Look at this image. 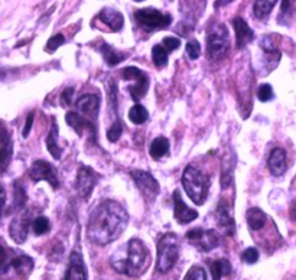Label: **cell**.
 Returning <instances> with one entry per match:
<instances>
[{
	"instance_id": "obj_1",
	"label": "cell",
	"mask_w": 296,
	"mask_h": 280,
	"mask_svg": "<svg viewBox=\"0 0 296 280\" xmlns=\"http://www.w3.org/2000/svg\"><path fill=\"white\" fill-rule=\"evenodd\" d=\"M127 223L129 215L124 206L117 201L105 199L91 211L87 225V235L90 241L105 246L122 235Z\"/></svg>"
},
{
	"instance_id": "obj_2",
	"label": "cell",
	"mask_w": 296,
	"mask_h": 280,
	"mask_svg": "<svg viewBox=\"0 0 296 280\" xmlns=\"http://www.w3.org/2000/svg\"><path fill=\"white\" fill-rule=\"evenodd\" d=\"M146 262L147 250L144 244L137 238H132L124 247L123 252L117 253L112 257V266L116 270L130 277L139 276L143 271Z\"/></svg>"
},
{
	"instance_id": "obj_3",
	"label": "cell",
	"mask_w": 296,
	"mask_h": 280,
	"mask_svg": "<svg viewBox=\"0 0 296 280\" xmlns=\"http://www.w3.org/2000/svg\"><path fill=\"white\" fill-rule=\"evenodd\" d=\"M182 185L185 188L187 195L191 198L194 204H197V205L204 204V201L207 198V192H208L210 181L201 172V169L192 166V165L185 168L183 173H182Z\"/></svg>"
},
{
	"instance_id": "obj_4",
	"label": "cell",
	"mask_w": 296,
	"mask_h": 280,
	"mask_svg": "<svg viewBox=\"0 0 296 280\" xmlns=\"http://www.w3.org/2000/svg\"><path fill=\"white\" fill-rule=\"evenodd\" d=\"M179 257V241L176 234L168 233L162 235L158 243V260L156 269L161 273H166L172 269Z\"/></svg>"
},
{
	"instance_id": "obj_5",
	"label": "cell",
	"mask_w": 296,
	"mask_h": 280,
	"mask_svg": "<svg viewBox=\"0 0 296 280\" xmlns=\"http://www.w3.org/2000/svg\"><path fill=\"white\" fill-rule=\"evenodd\" d=\"M230 49L229 29L224 23H217L207 35V56L212 61H220Z\"/></svg>"
},
{
	"instance_id": "obj_6",
	"label": "cell",
	"mask_w": 296,
	"mask_h": 280,
	"mask_svg": "<svg viewBox=\"0 0 296 280\" xmlns=\"http://www.w3.org/2000/svg\"><path fill=\"white\" fill-rule=\"evenodd\" d=\"M134 19L137 23H140L144 29L147 30H155V29H165L168 28L172 22L169 15H165L162 12L156 9H139L134 13Z\"/></svg>"
},
{
	"instance_id": "obj_7",
	"label": "cell",
	"mask_w": 296,
	"mask_h": 280,
	"mask_svg": "<svg viewBox=\"0 0 296 280\" xmlns=\"http://www.w3.org/2000/svg\"><path fill=\"white\" fill-rule=\"evenodd\" d=\"M122 77L126 81L134 80V85L129 87V93L132 95L134 101H139L140 98H143L147 90H149V78L144 74L142 69L136 68V66H127L122 71Z\"/></svg>"
},
{
	"instance_id": "obj_8",
	"label": "cell",
	"mask_w": 296,
	"mask_h": 280,
	"mask_svg": "<svg viewBox=\"0 0 296 280\" xmlns=\"http://www.w3.org/2000/svg\"><path fill=\"white\" fill-rule=\"evenodd\" d=\"M187 238L201 252H211L220 243V238L214 230L195 228V230H191L187 233Z\"/></svg>"
},
{
	"instance_id": "obj_9",
	"label": "cell",
	"mask_w": 296,
	"mask_h": 280,
	"mask_svg": "<svg viewBox=\"0 0 296 280\" xmlns=\"http://www.w3.org/2000/svg\"><path fill=\"white\" fill-rule=\"evenodd\" d=\"M130 175L133 178L134 184L139 188V191L142 192V195H143L147 201L152 202L153 199L158 196L159 189H161V188H159V184H158V181H156L151 173H147V172H144V170H132Z\"/></svg>"
},
{
	"instance_id": "obj_10",
	"label": "cell",
	"mask_w": 296,
	"mask_h": 280,
	"mask_svg": "<svg viewBox=\"0 0 296 280\" xmlns=\"http://www.w3.org/2000/svg\"><path fill=\"white\" fill-rule=\"evenodd\" d=\"M29 177L32 178L35 182H38V181H47L52 188L59 187V179H58L57 170H55V168L51 163L45 162V160H36V162H33L32 168L29 169Z\"/></svg>"
},
{
	"instance_id": "obj_11",
	"label": "cell",
	"mask_w": 296,
	"mask_h": 280,
	"mask_svg": "<svg viewBox=\"0 0 296 280\" xmlns=\"http://www.w3.org/2000/svg\"><path fill=\"white\" fill-rule=\"evenodd\" d=\"M98 175L88 166H80L77 173V191L83 199H88L96 187Z\"/></svg>"
},
{
	"instance_id": "obj_12",
	"label": "cell",
	"mask_w": 296,
	"mask_h": 280,
	"mask_svg": "<svg viewBox=\"0 0 296 280\" xmlns=\"http://www.w3.org/2000/svg\"><path fill=\"white\" fill-rule=\"evenodd\" d=\"M67 123L74 129V130L78 133V134H83V131H88L91 134V137L96 139L97 136V127H96V122L90 120L88 117L80 114V113L76 112H69L67 113Z\"/></svg>"
},
{
	"instance_id": "obj_13",
	"label": "cell",
	"mask_w": 296,
	"mask_h": 280,
	"mask_svg": "<svg viewBox=\"0 0 296 280\" xmlns=\"http://www.w3.org/2000/svg\"><path fill=\"white\" fill-rule=\"evenodd\" d=\"M173 214L179 224H188L198 217V213L195 209H191L190 206L185 205L181 198V192L178 189L173 192Z\"/></svg>"
},
{
	"instance_id": "obj_14",
	"label": "cell",
	"mask_w": 296,
	"mask_h": 280,
	"mask_svg": "<svg viewBox=\"0 0 296 280\" xmlns=\"http://www.w3.org/2000/svg\"><path fill=\"white\" fill-rule=\"evenodd\" d=\"M77 109L83 116L96 122L97 116H98V109H100V97L93 95V94H86V95L80 97V100L77 101Z\"/></svg>"
},
{
	"instance_id": "obj_15",
	"label": "cell",
	"mask_w": 296,
	"mask_h": 280,
	"mask_svg": "<svg viewBox=\"0 0 296 280\" xmlns=\"http://www.w3.org/2000/svg\"><path fill=\"white\" fill-rule=\"evenodd\" d=\"M269 170L272 172V175L280 177L286 172V152L282 148H276L270 152V156L268 160Z\"/></svg>"
},
{
	"instance_id": "obj_16",
	"label": "cell",
	"mask_w": 296,
	"mask_h": 280,
	"mask_svg": "<svg viewBox=\"0 0 296 280\" xmlns=\"http://www.w3.org/2000/svg\"><path fill=\"white\" fill-rule=\"evenodd\" d=\"M233 26L236 30V39H237V48H244L254 39V32L250 29L247 22L244 19L236 18L233 20Z\"/></svg>"
},
{
	"instance_id": "obj_17",
	"label": "cell",
	"mask_w": 296,
	"mask_h": 280,
	"mask_svg": "<svg viewBox=\"0 0 296 280\" xmlns=\"http://www.w3.org/2000/svg\"><path fill=\"white\" fill-rule=\"evenodd\" d=\"M65 280H87L86 266H84V262L78 253L74 252L69 257Z\"/></svg>"
},
{
	"instance_id": "obj_18",
	"label": "cell",
	"mask_w": 296,
	"mask_h": 280,
	"mask_svg": "<svg viewBox=\"0 0 296 280\" xmlns=\"http://www.w3.org/2000/svg\"><path fill=\"white\" fill-rule=\"evenodd\" d=\"M217 223H218L221 231L227 235H233L236 231V225L230 213V206L226 205L224 202L218 204V208H217Z\"/></svg>"
},
{
	"instance_id": "obj_19",
	"label": "cell",
	"mask_w": 296,
	"mask_h": 280,
	"mask_svg": "<svg viewBox=\"0 0 296 280\" xmlns=\"http://www.w3.org/2000/svg\"><path fill=\"white\" fill-rule=\"evenodd\" d=\"M98 19L101 22H104L108 28L112 29V30H116V32L123 28V15L120 12H117V10L112 9V8H105V9L101 10L100 15H98Z\"/></svg>"
},
{
	"instance_id": "obj_20",
	"label": "cell",
	"mask_w": 296,
	"mask_h": 280,
	"mask_svg": "<svg viewBox=\"0 0 296 280\" xmlns=\"http://www.w3.org/2000/svg\"><path fill=\"white\" fill-rule=\"evenodd\" d=\"M10 235L16 243H23L28 235V218H16L10 225Z\"/></svg>"
},
{
	"instance_id": "obj_21",
	"label": "cell",
	"mask_w": 296,
	"mask_h": 280,
	"mask_svg": "<svg viewBox=\"0 0 296 280\" xmlns=\"http://www.w3.org/2000/svg\"><path fill=\"white\" fill-rule=\"evenodd\" d=\"M12 159V142H10L8 131L2 127V140H0V162H2V170H6Z\"/></svg>"
},
{
	"instance_id": "obj_22",
	"label": "cell",
	"mask_w": 296,
	"mask_h": 280,
	"mask_svg": "<svg viewBox=\"0 0 296 280\" xmlns=\"http://www.w3.org/2000/svg\"><path fill=\"white\" fill-rule=\"evenodd\" d=\"M268 221L266 214L260 209V208H250L247 211V224L253 231L262 230Z\"/></svg>"
},
{
	"instance_id": "obj_23",
	"label": "cell",
	"mask_w": 296,
	"mask_h": 280,
	"mask_svg": "<svg viewBox=\"0 0 296 280\" xmlns=\"http://www.w3.org/2000/svg\"><path fill=\"white\" fill-rule=\"evenodd\" d=\"M169 152V140L163 136H159L156 139L153 140L151 143V149H149V153L153 159H161L162 156H165L166 153Z\"/></svg>"
},
{
	"instance_id": "obj_24",
	"label": "cell",
	"mask_w": 296,
	"mask_h": 280,
	"mask_svg": "<svg viewBox=\"0 0 296 280\" xmlns=\"http://www.w3.org/2000/svg\"><path fill=\"white\" fill-rule=\"evenodd\" d=\"M10 267H13L15 270L18 271L22 276H26L30 273L32 267H33V260L28 257V256H19V257H15L10 260Z\"/></svg>"
},
{
	"instance_id": "obj_25",
	"label": "cell",
	"mask_w": 296,
	"mask_h": 280,
	"mask_svg": "<svg viewBox=\"0 0 296 280\" xmlns=\"http://www.w3.org/2000/svg\"><path fill=\"white\" fill-rule=\"evenodd\" d=\"M58 137V127L55 120H52V127H51V131H49L48 137H47V148H48L49 153L54 156V159L61 158V153H62V149L58 146L57 143Z\"/></svg>"
},
{
	"instance_id": "obj_26",
	"label": "cell",
	"mask_w": 296,
	"mask_h": 280,
	"mask_svg": "<svg viewBox=\"0 0 296 280\" xmlns=\"http://www.w3.org/2000/svg\"><path fill=\"white\" fill-rule=\"evenodd\" d=\"M100 49H101V54H103V56H104L107 65L116 66L119 62H122L124 58H126L124 54L119 52V51H116L115 48H112L110 45H107V44H103Z\"/></svg>"
},
{
	"instance_id": "obj_27",
	"label": "cell",
	"mask_w": 296,
	"mask_h": 280,
	"mask_svg": "<svg viewBox=\"0 0 296 280\" xmlns=\"http://www.w3.org/2000/svg\"><path fill=\"white\" fill-rule=\"evenodd\" d=\"M231 273V264L226 259H220L211 264V274L212 280H220L223 276H229Z\"/></svg>"
},
{
	"instance_id": "obj_28",
	"label": "cell",
	"mask_w": 296,
	"mask_h": 280,
	"mask_svg": "<svg viewBox=\"0 0 296 280\" xmlns=\"http://www.w3.org/2000/svg\"><path fill=\"white\" fill-rule=\"evenodd\" d=\"M169 54L171 52L163 47V44H158V45H155L152 48V59L156 68H165L166 66Z\"/></svg>"
},
{
	"instance_id": "obj_29",
	"label": "cell",
	"mask_w": 296,
	"mask_h": 280,
	"mask_svg": "<svg viewBox=\"0 0 296 280\" xmlns=\"http://www.w3.org/2000/svg\"><path fill=\"white\" fill-rule=\"evenodd\" d=\"M276 2L277 0H256L254 2V6H253L254 16L257 19L268 18L269 13L275 8Z\"/></svg>"
},
{
	"instance_id": "obj_30",
	"label": "cell",
	"mask_w": 296,
	"mask_h": 280,
	"mask_svg": "<svg viewBox=\"0 0 296 280\" xmlns=\"http://www.w3.org/2000/svg\"><path fill=\"white\" fill-rule=\"evenodd\" d=\"M147 117H149V113L140 104L133 106L130 109V112H129V120L133 123V124H143L147 120Z\"/></svg>"
},
{
	"instance_id": "obj_31",
	"label": "cell",
	"mask_w": 296,
	"mask_h": 280,
	"mask_svg": "<svg viewBox=\"0 0 296 280\" xmlns=\"http://www.w3.org/2000/svg\"><path fill=\"white\" fill-rule=\"evenodd\" d=\"M296 18V0H282V10H280V22L286 19L287 22L290 19Z\"/></svg>"
},
{
	"instance_id": "obj_32",
	"label": "cell",
	"mask_w": 296,
	"mask_h": 280,
	"mask_svg": "<svg viewBox=\"0 0 296 280\" xmlns=\"http://www.w3.org/2000/svg\"><path fill=\"white\" fill-rule=\"evenodd\" d=\"M32 228H33V233L36 235H42V234H47L51 228V224H49V220L47 217H38L33 220L32 223Z\"/></svg>"
},
{
	"instance_id": "obj_33",
	"label": "cell",
	"mask_w": 296,
	"mask_h": 280,
	"mask_svg": "<svg viewBox=\"0 0 296 280\" xmlns=\"http://www.w3.org/2000/svg\"><path fill=\"white\" fill-rule=\"evenodd\" d=\"M25 202H26L25 189L20 185V182H15V204H16V209H22L25 206Z\"/></svg>"
},
{
	"instance_id": "obj_34",
	"label": "cell",
	"mask_w": 296,
	"mask_h": 280,
	"mask_svg": "<svg viewBox=\"0 0 296 280\" xmlns=\"http://www.w3.org/2000/svg\"><path fill=\"white\" fill-rule=\"evenodd\" d=\"M257 97L260 101L266 103L273 100V88L270 84H262L257 90Z\"/></svg>"
},
{
	"instance_id": "obj_35",
	"label": "cell",
	"mask_w": 296,
	"mask_h": 280,
	"mask_svg": "<svg viewBox=\"0 0 296 280\" xmlns=\"http://www.w3.org/2000/svg\"><path fill=\"white\" fill-rule=\"evenodd\" d=\"M65 42V38H64V35L62 33H58V35H54V37L51 38L48 41V44H47V47H45V49L48 51L49 54H52V52H55L58 48L61 47L62 44Z\"/></svg>"
},
{
	"instance_id": "obj_36",
	"label": "cell",
	"mask_w": 296,
	"mask_h": 280,
	"mask_svg": "<svg viewBox=\"0 0 296 280\" xmlns=\"http://www.w3.org/2000/svg\"><path fill=\"white\" fill-rule=\"evenodd\" d=\"M122 131H123L122 123L119 122V120H116L112 124V127L107 130V139L110 140V142H117V140L120 139V136H122Z\"/></svg>"
},
{
	"instance_id": "obj_37",
	"label": "cell",
	"mask_w": 296,
	"mask_h": 280,
	"mask_svg": "<svg viewBox=\"0 0 296 280\" xmlns=\"http://www.w3.org/2000/svg\"><path fill=\"white\" fill-rule=\"evenodd\" d=\"M183 280H207V274L202 267L200 266H194L190 269V271L187 273L185 279Z\"/></svg>"
},
{
	"instance_id": "obj_38",
	"label": "cell",
	"mask_w": 296,
	"mask_h": 280,
	"mask_svg": "<svg viewBox=\"0 0 296 280\" xmlns=\"http://www.w3.org/2000/svg\"><path fill=\"white\" fill-rule=\"evenodd\" d=\"M241 260L246 262L247 264H254L258 260V252L257 249L254 247H250L247 250H244L241 254Z\"/></svg>"
},
{
	"instance_id": "obj_39",
	"label": "cell",
	"mask_w": 296,
	"mask_h": 280,
	"mask_svg": "<svg viewBox=\"0 0 296 280\" xmlns=\"http://www.w3.org/2000/svg\"><path fill=\"white\" fill-rule=\"evenodd\" d=\"M187 54L191 59H197L201 54V45L198 41H190L187 44Z\"/></svg>"
},
{
	"instance_id": "obj_40",
	"label": "cell",
	"mask_w": 296,
	"mask_h": 280,
	"mask_svg": "<svg viewBox=\"0 0 296 280\" xmlns=\"http://www.w3.org/2000/svg\"><path fill=\"white\" fill-rule=\"evenodd\" d=\"M163 47L166 48L169 52H172V51H175V49H178V48L181 47V41H179L178 38L166 37L163 39Z\"/></svg>"
},
{
	"instance_id": "obj_41",
	"label": "cell",
	"mask_w": 296,
	"mask_h": 280,
	"mask_svg": "<svg viewBox=\"0 0 296 280\" xmlns=\"http://www.w3.org/2000/svg\"><path fill=\"white\" fill-rule=\"evenodd\" d=\"M32 123H33V113H30L28 116V120H26V126H25V129L22 131V136L23 137H28L29 131H30V127H32Z\"/></svg>"
},
{
	"instance_id": "obj_42",
	"label": "cell",
	"mask_w": 296,
	"mask_h": 280,
	"mask_svg": "<svg viewBox=\"0 0 296 280\" xmlns=\"http://www.w3.org/2000/svg\"><path fill=\"white\" fill-rule=\"evenodd\" d=\"M72 93H74V90H72V88H67V90L64 91V94H62V101L67 104V106L71 104V97H72Z\"/></svg>"
},
{
	"instance_id": "obj_43",
	"label": "cell",
	"mask_w": 296,
	"mask_h": 280,
	"mask_svg": "<svg viewBox=\"0 0 296 280\" xmlns=\"http://www.w3.org/2000/svg\"><path fill=\"white\" fill-rule=\"evenodd\" d=\"M230 2H233V0H217V6H226Z\"/></svg>"
},
{
	"instance_id": "obj_44",
	"label": "cell",
	"mask_w": 296,
	"mask_h": 280,
	"mask_svg": "<svg viewBox=\"0 0 296 280\" xmlns=\"http://www.w3.org/2000/svg\"><path fill=\"white\" fill-rule=\"evenodd\" d=\"M134 2H143V0H134Z\"/></svg>"
}]
</instances>
